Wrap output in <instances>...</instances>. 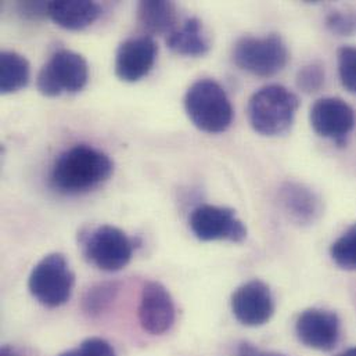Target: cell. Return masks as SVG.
<instances>
[{
  "label": "cell",
  "instance_id": "6da1fadb",
  "mask_svg": "<svg viewBox=\"0 0 356 356\" xmlns=\"http://www.w3.org/2000/svg\"><path fill=\"white\" fill-rule=\"evenodd\" d=\"M114 174L113 160L102 150L76 145L63 152L50 171V184L63 194L88 193Z\"/></svg>",
  "mask_w": 356,
  "mask_h": 356
},
{
  "label": "cell",
  "instance_id": "7a4b0ae2",
  "mask_svg": "<svg viewBox=\"0 0 356 356\" xmlns=\"http://www.w3.org/2000/svg\"><path fill=\"white\" fill-rule=\"evenodd\" d=\"M300 108L298 96L282 85L257 90L247 106L251 128L262 136H280L290 131Z\"/></svg>",
  "mask_w": 356,
  "mask_h": 356
},
{
  "label": "cell",
  "instance_id": "3957f363",
  "mask_svg": "<svg viewBox=\"0 0 356 356\" xmlns=\"http://www.w3.org/2000/svg\"><path fill=\"white\" fill-rule=\"evenodd\" d=\"M184 110L193 125L205 134L226 132L234 115L227 93L209 78L200 79L187 89Z\"/></svg>",
  "mask_w": 356,
  "mask_h": 356
},
{
  "label": "cell",
  "instance_id": "277c9868",
  "mask_svg": "<svg viewBox=\"0 0 356 356\" xmlns=\"http://www.w3.org/2000/svg\"><path fill=\"white\" fill-rule=\"evenodd\" d=\"M232 57L240 70L255 76L269 78L286 68L290 51L280 35L270 33L240 38L233 46Z\"/></svg>",
  "mask_w": 356,
  "mask_h": 356
},
{
  "label": "cell",
  "instance_id": "5b68a950",
  "mask_svg": "<svg viewBox=\"0 0 356 356\" xmlns=\"http://www.w3.org/2000/svg\"><path fill=\"white\" fill-rule=\"evenodd\" d=\"M75 275L68 261L60 252L43 257L31 270L28 289L31 296L46 308H58L72 296Z\"/></svg>",
  "mask_w": 356,
  "mask_h": 356
},
{
  "label": "cell",
  "instance_id": "8992f818",
  "mask_svg": "<svg viewBox=\"0 0 356 356\" xmlns=\"http://www.w3.org/2000/svg\"><path fill=\"white\" fill-rule=\"evenodd\" d=\"M89 81L86 58L72 50H58L40 68L36 76V88L46 97H57L64 93L81 92Z\"/></svg>",
  "mask_w": 356,
  "mask_h": 356
},
{
  "label": "cell",
  "instance_id": "52a82bcc",
  "mask_svg": "<svg viewBox=\"0 0 356 356\" xmlns=\"http://www.w3.org/2000/svg\"><path fill=\"white\" fill-rule=\"evenodd\" d=\"M134 240L120 227L102 225L92 230L83 240L86 259L100 270L118 272L132 259Z\"/></svg>",
  "mask_w": 356,
  "mask_h": 356
},
{
  "label": "cell",
  "instance_id": "ba28073f",
  "mask_svg": "<svg viewBox=\"0 0 356 356\" xmlns=\"http://www.w3.org/2000/svg\"><path fill=\"white\" fill-rule=\"evenodd\" d=\"M193 234L201 241L243 243L247 227L236 212L226 207L204 204L197 207L188 219Z\"/></svg>",
  "mask_w": 356,
  "mask_h": 356
},
{
  "label": "cell",
  "instance_id": "9c48e42d",
  "mask_svg": "<svg viewBox=\"0 0 356 356\" xmlns=\"http://www.w3.org/2000/svg\"><path fill=\"white\" fill-rule=\"evenodd\" d=\"M309 121L319 136L344 146L355 128L356 113L340 97H323L311 107Z\"/></svg>",
  "mask_w": 356,
  "mask_h": 356
},
{
  "label": "cell",
  "instance_id": "30bf717a",
  "mask_svg": "<svg viewBox=\"0 0 356 356\" xmlns=\"http://www.w3.org/2000/svg\"><path fill=\"white\" fill-rule=\"evenodd\" d=\"M230 308L237 322L247 327L266 325L275 314V300L266 283L254 279L234 290Z\"/></svg>",
  "mask_w": 356,
  "mask_h": 356
},
{
  "label": "cell",
  "instance_id": "8fae6325",
  "mask_svg": "<svg viewBox=\"0 0 356 356\" xmlns=\"http://www.w3.org/2000/svg\"><path fill=\"white\" fill-rule=\"evenodd\" d=\"M139 323L152 336H163L170 332L177 319L175 302L168 289L159 282L145 284L139 308Z\"/></svg>",
  "mask_w": 356,
  "mask_h": 356
},
{
  "label": "cell",
  "instance_id": "7c38bea8",
  "mask_svg": "<svg viewBox=\"0 0 356 356\" xmlns=\"http://www.w3.org/2000/svg\"><path fill=\"white\" fill-rule=\"evenodd\" d=\"M296 334L305 347L327 353L334 350L340 341L341 322L333 311L309 308L298 316Z\"/></svg>",
  "mask_w": 356,
  "mask_h": 356
},
{
  "label": "cell",
  "instance_id": "4fadbf2b",
  "mask_svg": "<svg viewBox=\"0 0 356 356\" xmlns=\"http://www.w3.org/2000/svg\"><path fill=\"white\" fill-rule=\"evenodd\" d=\"M157 53V43L149 35L124 40L115 53L114 71L117 78L128 83L142 81L153 70Z\"/></svg>",
  "mask_w": 356,
  "mask_h": 356
},
{
  "label": "cell",
  "instance_id": "5bb4252c",
  "mask_svg": "<svg viewBox=\"0 0 356 356\" xmlns=\"http://www.w3.org/2000/svg\"><path fill=\"white\" fill-rule=\"evenodd\" d=\"M279 205L290 222L298 226L316 223L323 213L322 198L311 187L298 181H284L277 193Z\"/></svg>",
  "mask_w": 356,
  "mask_h": 356
},
{
  "label": "cell",
  "instance_id": "9a60e30c",
  "mask_svg": "<svg viewBox=\"0 0 356 356\" xmlns=\"http://www.w3.org/2000/svg\"><path fill=\"white\" fill-rule=\"evenodd\" d=\"M100 15V4L90 0H61L49 4V18L68 31H82L95 24Z\"/></svg>",
  "mask_w": 356,
  "mask_h": 356
},
{
  "label": "cell",
  "instance_id": "2e32d148",
  "mask_svg": "<svg viewBox=\"0 0 356 356\" xmlns=\"http://www.w3.org/2000/svg\"><path fill=\"white\" fill-rule=\"evenodd\" d=\"M138 22L152 35H171L178 28L175 3L165 0H143L138 4Z\"/></svg>",
  "mask_w": 356,
  "mask_h": 356
},
{
  "label": "cell",
  "instance_id": "e0dca14e",
  "mask_svg": "<svg viewBox=\"0 0 356 356\" xmlns=\"http://www.w3.org/2000/svg\"><path fill=\"white\" fill-rule=\"evenodd\" d=\"M167 46L174 53L186 57H202L211 49L204 25L195 17L186 19L168 36Z\"/></svg>",
  "mask_w": 356,
  "mask_h": 356
},
{
  "label": "cell",
  "instance_id": "ac0fdd59",
  "mask_svg": "<svg viewBox=\"0 0 356 356\" xmlns=\"http://www.w3.org/2000/svg\"><path fill=\"white\" fill-rule=\"evenodd\" d=\"M31 79L29 61L19 53L4 50L0 53V92L11 95L26 88Z\"/></svg>",
  "mask_w": 356,
  "mask_h": 356
},
{
  "label": "cell",
  "instance_id": "d6986e66",
  "mask_svg": "<svg viewBox=\"0 0 356 356\" xmlns=\"http://www.w3.org/2000/svg\"><path fill=\"white\" fill-rule=\"evenodd\" d=\"M120 294V283L114 280L100 282L89 287L81 301L83 314L92 319L104 315L113 304L117 301Z\"/></svg>",
  "mask_w": 356,
  "mask_h": 356
},
{
  "label": "cell",
  "instance_id": "ffe728a7",
  "mask_svg": "<svg viewBox=\"0 0 356 356\" xmlns=\"http://www.w3.org/2000/svg\"><path fill=\"white\" fill-rule=\"evenodd\" d=\"M330 257L344 270H356V223L348 227L332 245Z\"/></svg>",
  "mask_w": 356,
  "mask_h": 356
},
{
  "label": "cell",
  "instance_id": "44dd1931",
  "mask_svg": "<svg viewBox=\"0 0 356 356\" xmlns=\"http://www.w3.org/2000/svg\"><path fill=\"white\" fill-rule=\"evenodd\" d=\"M326 81V70L325 65L321 61H311L305 64L300 71L297 72V88L307 93L312 95L319 92Z\"/></svg>",
  "mask_w": 356,
  "mask_h": 356
},
{
  "label": "cell",
  "instance_id": "7402d4cb",
  "mask_svg": "<svg viewBox=\"0 0 356 356\" xmlns=\"http://www.w3.org/2000/svg\"><path fill=\"white\" fill-rule=\"evenodd\" d=\"M339 58V74L343 86L356 95V47L343 46L337 53Z\"/></svg>",
  "mask_w": 356,
  "mask_h": 356
},
{
  "label": "cell",
  "instance_id": "603a6c76",
  "mask_svg": "<svg viewBox=\"0 0 356 356\" xmlns=\"http://www.w3.org/2000/svg\"><path fill=\"white\" fill-rule=\"evenodd\" d=\"M58 356H117L114 347L104 339L90 337L83 340L78 347L64 351Z\"/></svg>",
  "mask_w": 356,
  "mask_h": 356
},
{
  "label": "cell",
  "instance_id": "cb8c5ba5",
  "mask_svg": "<svg viewBox=\"0 0 356 356\" xmlns=\"http://www.w3.org/2000/svg\"><path fill=\"white\" fill-rule=\"evenodd\" d=\"M327 28L337 35L350 36L356 33V13L354 11H332L326 18Z\"/></svg>",
  "mask_w": 356,
  "mask_h": 356
},
{
  "label": "cell",
  "instance_id": "d4e9b609",
  "mask_svg": "<svg viewBox=\"0 0 356 356\" xmlns=\"http://www.w3.org/2000/svg\"><path fill=\"white\" fill-rule=\"evenodd\" d=\"M49 4L50 1H24L19 3V13L31 19H38L42 17H49Z\"/></svg>",
  "mask_w": 356,
  "mask_h": 356
},
{
  "label": "cell",
  "instance_id": "484cf974",
  "mask_svg": "<svg viewBox=\"0 0 356 356\" xmlns=\"http://www.w3.org/2000/svg\"><path fill=\"white\" fill-rule=\"evenodd\" d=\"M236 356H287L282 353L276 351H268L264 348L257 347L255 344H251L248 341H243L236 348Z\"/></svg>",
  "mask_w": 356,
  "mask_h": 356
},
{
  "label": "cell",
  "instance_id": "4316f807",
  "mask_svg": "<svg viewBox=\"0 0 356 356\" xmlns=\"http://www.w3.org/2000/svg\"><path fill=\"white\" fill-rule=\"evenodd\" d=\"M0 356H22L18 351H15L14 348H11V347H7V346H4L3 348H1V351H0Z\"/></svg>",
  "mask_w": 356,
  "mask_h": 356
},
{
  "label": "cell",
  "instance_id": "83f0119b",
  "mask_svg": "<svg viewBox=\"0 0 356 356\" xmlns=\"http://www.w3.org/2000/svg\"><path fill=\"white\" fill-rule=\"evenodd\" d=\"M336 356H356V347L348 348V350H346L341 354H337Z\"/></svg>",
  "mask_w": 356,
  "mask_h": 356
}]
</instances>
